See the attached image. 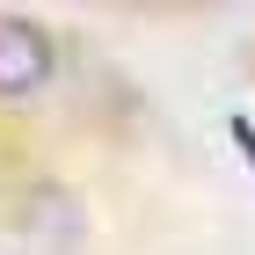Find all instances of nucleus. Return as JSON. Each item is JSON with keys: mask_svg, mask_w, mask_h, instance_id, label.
Masks as SVG:
<instances>
[{"mask_svg": "<svg viewBox=\"0 0 255 255\" xmlns=\"http://www.w3.org/2000/svg\"><path fill=\"white\" fill-rule=\"evenodd\" d=\"M51 73H59V51H51V37H44L37 22L7 15L0 22V102H29L51 88Z\"/></svg>", "mask_w": 255, "mask_h": 255, "instance_id": "obj_1", "label": "nucleus"}, {"mask_svg": "<svg viewBox=\"0 0 255 255\" xmlns=\"http://www.w3.org/2000/svg\"><path fill=\"white\" fill-rule=\"evenodd\" d=\"M226 131H234V146H248V160H255V124L241 117V110H234V117H226Z\"/></svg>", "mask_w": 255, "mask_h": 255, "instance_id": "obj_2", "label": "nucleus"}]
</instances>
